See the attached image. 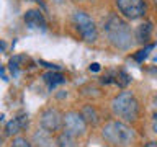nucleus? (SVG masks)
Instances as JSON below:
<instances>
[{
  "label": "nucleus",
  "instance_id": "nucleus-1",
  "mask_svg": "<svg viewBox=\"0 0 157 147\" xmlns=\"http://www.w3.org/2000/svg\"><path fill=\"white\" fill-rule=\"evenodd\" d=\"M105 34L111 46H115L120 51H128L134 44V34L129 26V23L120 18L118 15H110L105 21Z\"/></svg>",
  "mask_w": 157,
  "mask_h": 147
},
{
  "label": "nucleus",
  "instance_id": "nucleus-2",
  "mask_svg": "<svg viewBox=\"0 0 157 147\" xmlns=\"http://www.w3.org/2000/svg\"><path fill=\"white\" fill-rule=\"evenodd\" d=\"M101 137L111 147H131L136 141V132L128 123L115 119L101 127Z\"/></svg>",
  "mask_w": 157,
  "mask_h": 147
},
{
  "label": "nucleus",
  "instance_id": "nucleus-3",
  "mask_svg": "<svg viewBox=\"0 0 157 147\" xmlns=\"http://www.w3.org/2000/svg\"><path fill=\"white\" fill-rule=\"evenodd\" d=\"M111 111L120 121H136L139 116V101L131 90H124L111 100Z\"/></svg>",
  "mask_w": 157,
  "mask_h": 147
},
{
  "label": "nucleus",
  "instance_id": "nucleus-4",
  "mask_svg": "<svg viewBox=\"0 0 157 147\" xmlns=\"http://www.w3.org/2000/svg\"><path fill=\"white\" fill-rule=\"evenodd\" d=\"M72 21L74 26L78 31V34L83 38V41L87 43H95L98 38V31H97V24L93 21V18L88 13L82 12V10H77L72 15Z\"/></svg>",
  "mask_w": 157,
  "mask_h": 147
},
{
  "label": "nucleus",
  "instance_id": "nucleus-5",
  "mask_svg": "<svg viewBox=\"0 0 157 147\" xmlns=\"http://www.w3.org/2000/svg\"><path fill=\"white\" fill-rule=\"evenodd\" d=\"M115 3L121 17L131 20V21L142 18L147 12L146 0H115Z\"/></svg>",
  "mask_w": 157,
  "mask_h": 147
},
{
  "label": "nucleus",
  "instance_id": "nucleus-6",
  "mask_svg": "<svg viewBox=\"0 0 157 147\" xmlns=\"http://www.w3.org/2000/svg\"><path fill=\"white\" fill-rule=\"evenodd\" d=\"M87 123L78 111H67L62 115V131L74 137H82L87 132Z\"/></svg>",
  "mask_w": 157,
  "mask_h": 147
},
{
  "label": "nucleus",
  "instance_id": "nucleus-7",
  "mask_svg": "<svg viewBox=\"0 0 157 147\" xmlns=\"http://www.w3.org/2000/svg\"><path fill=\"white\" fill-rule=\"evenodd\" d=\"M39 124L44 131L54 132L61 131L62 129V115L61 111L57 110V108H48V110H44L41 113V116H39Z\"/></svg>",
  "mask_w": 157,
  "mask_h": 147
},
{
  "label": "nucleus",
  "instance_id": "nucleus-8",
  "mask_svg": "<svg viewBox=\"0 0 157 147\" xmlns=\"http://www.w3.org/2000/svg\"><path fill=\"white\" fill-rule=\"evenodd\" d=\"M23 20L29 28H34V29H44L46 28V20H44L43 13L39 12V10H28V12L25 13Z\"/></svg>",
  "mask_w": 157,
  "mask_h": 147
},
{
  "label": "nucleus",
  "instance_id": "nucleus-9",
  "mask_svg": "<svg viewBox=\"0 0 157 147\" xmlns=\"http://www.w3.org/2000/svg\"><path fill=\"white\" fill-rule=\"evenodd\" d=\"M33 144H34V147H54L52 134L41 127V129H38L33 134Z\"/></svg>",
  "mask_w": 157,
  "mask_h": 147
},
{
  "label": "nucleus",
  "instance_id": "nucleus-10",
  "mask_svg": "<svg viewBox=\"0 0 157 147\" xmlns=\"http://www.w3.org/2000/svg\"><path fill=\"white\" fill-rule=\"evenodd\" d=\"M151 33H152V24H151L149 21L139 24V26H137V29H136V34H134L136 43L146 44V43L151 39Z\"/></svg>",
  "mask_w": 157,
  "mask_h": 147
},
{
  "label": "nucleus",
  "instance_id": "nucleus-11",
  "mask_svg": "<svg viewBox=\"0 0 157 147\" xmlns=\"http://www.w3.org/2000/svg\"><path fill=\"white\" fill-rule=\"evenodd\" d=\"M80 115L83 116V119H85L87 124H97V123L100 121V115H98L97 108L93 106V105L83 106V110L80 111Z\"/></svg>",
  "mask_w": 157,
  "mask_h": 147
},
{
  "label": "nucleus",
  "instance_id": "nucleus-12",
  "mask_svg": "<svg viewBox=\"0 0 157 147\" xmlns=\"http://www.w3.org/2000/svg\"><path fill=\"white\" fill-rule=\"evenodd\" d=\"M56 147H77V137L62 131L56 139Z\"/></svg>",
  "mask_w": 157,
  "mask_h": 147
},
{
  "label": "nucleus",
  "instance_id": "nucleus-13",
  "mask_svg": "<svg viewBox=\"0 0 157 147\" xmlns=\"http://www.w3.org/2000/svg\"><path fill=\"white\" fill-rule=\"evenodd\" d=\"M26 124H28L26 119H23V118H15L13 121H10L7 124V132L8 134H17V132H20Z\"/></svg>",
  "mask_w": 157,
  "mask_h": 147
},
{
  "label": "nucleus",
  "instance_id": "nucleus-14",
  "mask_svg": "<svg viewBox=\"0 0 157 147\" xmlns=\"http://www.w3.org/2000/svg\"><path fill=\"white\" fill-rule=\"evenodd\" d=\"M44 82H46L49 87H56L59 83L66 82V78H64V75L59 72H48V74H44Z\"/></svg>",
  "mask_w": 157,
  "mask_h": 147
},
{
  "label": "nucleus",
  "instance_id": "nucleus-15",
  "mask_svg": "<svg viewBox=\"0 0 157 147\" xmlns=\"http://www.w3.org/2000/svg\"><path fill=\"white\" fill-rule=\"evenodd\" d=\"M10 147H33V145H31V142H29V141L26 139V137L18 136V137H15V139L12 141Z\"/></svg>",
  "mask_w": 157,
  "mask_h": 147
},
{
  "label": "nucleus",
  "instance_id": "nucleus-16",
  "mask_svg": "<svg viewBox=\"0 0 157 147\" xmlns=\"http://www.w3.org/2000/svg\"><path fill=\"white\" fill-rule=\"evenodd\" d=\"M151 49H152V46H147L146 49H142V51H139V54H136V59H137V61H142V59H146Z\"/></svg>",
  "mask_w": 157,
  "mask_h": 147
},
{
  "label": "nucleus",
  "instance_id": "nucleus-17",
  "mask_svg": "<svg viewBox=\"0 0 157 147\" xmlns=\"http://www.w3.org/2000/svg\"><path fill=\"white\" fill-rule=\"evenodd\" d=\"M151 126H152V132L157 134V116L152 115V119H151Z\"/></svg>",
  "mask_w": 157,
  "mask_h": 147
},
{
  "label": "nucleus",
  "instance_id": "nucleus-18",
  "mask_svg": "<svg viewBox=\"0 0 157 147\" xmlns=\"http://www.w3.org/2000/svg\"><path fill=\"white\" fill-rule=\"evenodd\" d=\"M152 115L157 116V95L154 96V100H152Z\"/></svg>",
  "mask_w": 157,
  "mask_h": 147
},
{
  "label": "nucleus",
  "instance_id": "nucleus-19",
  "mask_svg": "<svg viewBox=\"0 0 157 147\" xmlns=\"http://www.w3.org/2000/svg\"><path fill=\"white\" fill-rule=\"evenodd\" d=\"M147 72H149V74H152V75H155V77H157V67H151V69H149V70H147Z\"/></svg>",
  "mask_w": 157,
  "mask_h": 147
},
{
  "label": "nucleus",
  "instance_id": "nucleus-20",
  "mask_svg": "<svg viewBox=\"0 0 157 147\" xmlns=\"http://www.w3.org/2000/svg\"><path fill=\"white\" fill-rule=\"evenodd\" d=\"M98 69H100V67H98V64H92V66H90V70H98Z\"/></svg>",
  "mask_w": 157,
  "mask_h": 147
},
{
  "label": "nucleus",
  "instance_id": "nucleus-21",
  "mask_svg": "<svg viewBox=\"0 0 157 147\" xmlns=\"http://www.w3.org/2000/svg\"><path fill=\"white\" fill-rule=\"evenodd\" d=\"M5 47H7V46H5V43H3V41H0V52H3V51H5Z\"/></svg>",
  "mask_w": 157,
  "mask_h": 147
},
{
  "label": "nucleus",
  "instance_id": "nucleus-22",
  "mask_svg": "<svg viewBox=\"0 0 157 147\" xmlns=\"http://www.w3.org/2000/svg\"><path fill=\"white\" fill-rule=\"evenodd\" d=\"M146 147H157V142H149V144H146Z\"/></svg>",
  "mask_w": 157,
  "mask_h": 147
},
{
  "label": "nucleus",
  "instance_id": "nucleus-23",
  "mask_svg": "<svg viewBox=\"0 0 157 147\" xmlns=\"http://www.w3.org/2000/svg\"><path fill=\"white\" fill-rule=\"evenodd\" d=\"M2 144H3V137L0 136V147H2Z\"/></svg>",
  "mask_w": 157,
  "mask_h": 147
},
{
  "label": "nucleus",
  "instance_id": "nucleus-24",
  "mask_svg": "<svg viewBox=\"0 0 157 147\" xmlns=\"http://www.w3.org/2000/svg\"><path fill=\"white\" fill-rule=\"evenodd\" d=\"M155 5H157V0H155Z\"/></svg>",
  "mask_w": 157,
  "mask_h": 147
}]
</instances>
